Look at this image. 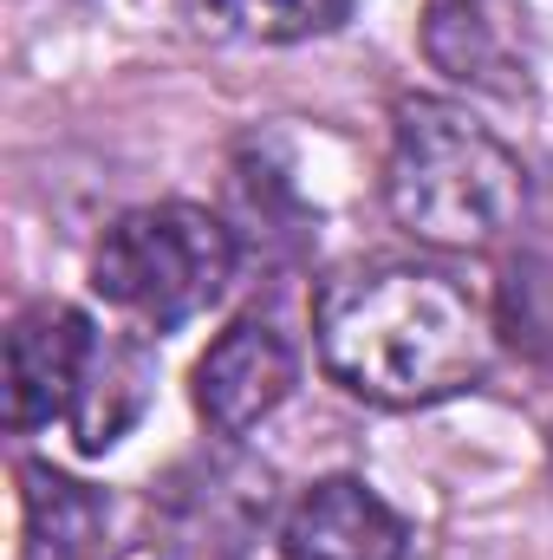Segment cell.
<instances>
[{"mask_svg":"<svg viewBox=\"0 0 553 560\" xmlns=\"http://www.w3.org/2000/svg\"><path fill=\"white\" fill-rule=\"evenodd\" d=\"M313 346L332 385L385 411L462 398L495 365V326L482 300L456 275L416 261L332 275L313 300Z\"/></svg>","mask_w":553,"mask_h":560,"instance_id":"1","label":"cell"},{"mask_svg":"<svg viewBox=\"0 0 553 560\" xmlns=\"http://www.w3.org/2000/svg\"><path fill=\"white\" fill-rule=\"evenodd\" d=\"M391 222L423 248H495L528 209V170L482 118L449 98H404L391 112L385 163Z\"/></svg>","mask_w":553,"mask_h":560,"instance_id":"2","label":"cell"},{"mask_svg":"<svg viewBox=\"0 0 553 560\" xmlns=\"http://www.w3.org/2000/svg\"><path fill=\"white\" fill-rule=\"evenodd\" d=\"M235 261L242 248L222 215L196 202H150L105 229L92 255V287L143 332H176L228 293Z\"/></svg>","mask_w":553,"mask_h":560,"instance_id":"3","label":"cell"},{"mask_svg":"<svg viewBox=\"0 0 553 560\" xmlns=\"http://www.w3.org/2000/svg\"><path fill=\"white\" fill-rule=\"evenodd\" d=\"M98 352V326L79 306L39 300L7 326V423L13 430H39L52 418H72V398L85 385V365Z\"/></svg>","mask_w":553,"mask_h":560,"instance_id":"4","label":"cell"},{"mask_svg":"<svg viewBox=\"0 0 553 560\" xmlns=\"http://www.w3.org/2000/svg\"><path fill=\"white\" fill-rule=\"evenodd\" d=\"M299 378V359L268 319H235L202 359H196V411L215 436H248L286 405Z\"/></svg>","mask_w":553,"mask_h":560,"instance_id":"5","label":"cell"},{"mask_svg":"<svg viewBox=\"0 0 553 560\" xmlns=\"http://www.w3.org/2000/svg\"><path fill=\"white\" fill-rule=\"evenodd\" d=\"M404 555H411L404 515L378 489H365L358 476L313 482L280 522V560H404Z\"/></svg>","mask_w":553,"mask_h":560,"instance_id":"6","label":"cell"},{"mask_svg":"<svg viewBox=\"0 0 553 560\" xmlns=\"http://www.w3.org/2000/svg\"><path fill=\"white\" fill-rule=\"evenodd\" d=\"M423 52L456 85L521 98L528 92V46L515 0H430L423 13Z\"/></svg>","mask_w":553,"mask_h":560,"instance_id":"7","label":"cell"},{"mask_svg":"<svg viewBox=\"0 0 553 560\" xmlns=\"http://www.w3.org/2000/svg\"><path fill=\"white\" fill-rule=\"evenodd\" d=\"M20 522L26 560H105L111 495L52 463H20Z\"/></svg>","mask_w":553,"mask_h":560,"instance_id":"8","label":"cell"},{"mask_svg":"<svg viewBox=\"0 0 553 560\" xmlns=\"http://www.w3.org/2000/svg\"><path fill=\"white\" fill-rule=\"evenodd\" d=\"M150 385H156V359H150V346H143L138 332H118V339L98 332V352H92L85 385L72 398V436H79V450L85 456L111 450L143 418Z\"/></svg>","mask_w":553,"mask_h":560,"instance_id":"9","label":"cell"},{"mask_svg":"<svg viewBox=\"0 0 553 560\" xmlns=\"http://www.w3.org/2000/svg\"><path fill=\"white\" fill-rule=\"evenodd\" d=\"M352 0H183L196 33L209 39H248V46H293L313 33H332Z\"/></svg>","mask_w":553,"mask_h":560,"instance_id":"10","label":"cell"},{"mask_svg":"<svg viewBox=\"0 0 553 560\" xmlns=\"http://www.w3.org/2000/svg\"><path fill=\"white\" fill-rule=\"evenodd\" d=\"M502 326L515 346L553 365V261H515L502 280Z\"/></svg>","mask_w":553,"mask_h":560,"instance_id":"11","label":"cell"},{"mask_svg":"<svg viewBox=\"0 0 553 560\" xmlns=\"http://www.w3.org/2000/svg\"><path fill=\"white\" fill-rule=\"evenodd\" d=\"M548 469H553V430H548Z\"/></svg>","mask_w":553,"mask_h":560,"instance_id":"12","label":"cell"}]
</instances>
